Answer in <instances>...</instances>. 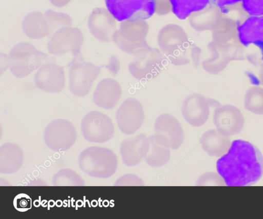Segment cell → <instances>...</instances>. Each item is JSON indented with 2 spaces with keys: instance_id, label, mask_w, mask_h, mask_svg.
<instances>
[{
  "instance_id": "cell-1",
  "label": "cell",
  "mask_w": 263,
  "mask_h": 219,
  "mask_svg": "<svg viewBox=\"0 0 263 219\" xmlns=\"http://www.w3.org/2000/svg\"><path fill=\"white\" fill-rule=\"evenodd\" d=\"M216 169L227 186H250L263 175V156L250 142L234 140L228 151L217 160Z\"/></svg>"
},
{
  "instance_id": "cell-2",
  "label": "cell",
  "mask_w": 263,
  "mask_h": 219,
  "mask_svg": "<svg viewBox=\"0 0 263 219\" xmlns=\"http://www.w3.org/2000/svg\"><path fill=\"white\" fill-rule=\"evenodd\" d=\"M80 169L89 176L97 178H108L116 172L118 160L110 149L91 146L82 151L79 157Z\"/></svg>"
},
{
  "instance_id": "cell-3",
  "label": "cell",
  "mask_w": 263,
  "mask_h": 219,
  "mask_svg": "<svg viewBox=\"0 0 263 219\" xmlns=\"http://www.w3.org/2000/svg\"><path fill=\"white\" fill-rule=\"evenodd\" d=\"M47 55L38 51L31 44L21 43L15 45L8 55V66L16 77H24L40 68Z\"/></svg>"
},
{
  "instance_id": "cell-4",
  "label": "cell",
  "mask_w": 263,
  "mask_h": 219,
  "mask_svg": "<svg viewBox=\"0 0 263 219\" xmlns=\"http://www.w3.org/2000/svg\"><path fill=\"white\" fill-rule=\"evenodd\" d=\"M73 55L68 65L70 90L76 96H84L88 94L93 81L105 66H96L85 61L80 51Z\"/></svg>"
},
{
  "instance_id": "cell-5",
  "label": "cell",
  "mask_w": 263,
  "mask_h": 219,
  "mask_svg": "<svg viewBox=\"0 0 263 219\" xmlns=\"http://www.w3.org/2000/svg\"><path fill=\"white\" fill-rule=\"evenodd\" d=\"M109 13L119 22H135L150 18L156 10V0H104Z\"/></svg>"
},
{
  "instance_id": "cell-6",
  "label": "cell",
  "mask_w": 263,
  "mask_h": 219,
  "mask_svg": "<svg viewBox=\"0 0 263 219\" xmlns=\"http://www.w3.org/2000/svg\"><path fill=\"white\" fill-rule=\"evenodd\" d=\"M82 133L88 142L103 143L114 136L115 129L110 118L98 111H92L83 117L81 125Z\"/></svg>"
},
{
  "instance_id": "cell-7",
  "label": "cell",
  "mask_w": 263,
  "mask_h": 219,
  "mask_svg": "<svg viewBox=\"0 0 263 219\" xmlns=\"http://www.w3.org/2000/svg\"><path fill=\"white\" fill-rule=\"evenodd\" d=\"M77 137L74 125L64 119L52 121L47 126L44 132L46 145L55 151L68 150L75 143Z\"/></svg>"
},
{
  "instance_id": "cell-8",
  "label": "cell",
  "mask_w": 263,
  "mask_h": 219,
  "mask_svg": "<svg viewBox=\"0 0 263 219\" xmlns=\"http://www.w3.org/2000/svg\"><path fill=\"white\" fill-rule=\"evenodd\" d=\"M119 130L126 135L135 133L142 126L144 113L141 103L137 99H126L118 109L115 114Z\"/></svg>"
},
{
  "instance_id": "cell-9",
  "label": "cell",
  "mask_w": 263,
  "mask_h": 219,
  "mask_svg": "<svg viewBox=\"0 0 263 219\" xmlns=\"http://www.w3.org/2000/svg\"><path fill=\"white\" fill-rule=\"evenodd\" d=\"M213 122L220 133L230 136L239 133L242 130L245 120L238 108L226 104L215 109Z\"/></svg>"
},
{
  "instance_id": "cell-10",
  "label": "cell",
  "mask_w": 263,
  "mask_h": 219,
  "mask_svg": "<svg viewBox=\"0 0 263 219\" xmlns=\"http://www.w3.org/2000/svg\"><path fill=\"white\" fill-rule=\"evenodd\" d=\"M83 41V34L79 29L62 28L53 34L48 43V50L54 55H61L68 51L74 54L80 51Z\"/></svg>"
},
{
  "instance_id": "cell-11",
  "label": "cell",
  "mask_w": 263,
  "mask_h": 219,
  "mask_svg": "<svg viewBox=\"0 0 263 219\" xmlns=\"http://www.w3.org/2000/svg\"><path fill=\"white\" fill-rule=\"evenodd\" d=\"M209 98L193 93L185 98L181 105V113L192 126L198 127L204 125L210 115Z\"/></svg>"
},
{
  "instance_id": "cell-12",
  "label": "cell",
  "mask_w": 263,
  "mask_h": 219,
  "mask_svg": "<svg viewBox=\"0 0 263 219\" xmlns=\"http://www.w3.org/2000/svg\"><path fill=\"white\" fill-rule=\"evenodd\" d=\"M34 82L39 89L48 93H58L65 85L63 67L53 63L42 65L35 73Z\"/></svg>"
},
{
  "instance_id": "cell-13",
  "label": "cell",
  "mask_w": 263,
  "mask_h": 219,
  "mask_svg": "<svg viewBox=\"0 0 263 219\" xmlns=\"http://www.w3.org/2000/svg\"><path fill=\"white\" fill-rule=\"evenodd\" d=\"M171 146L163 135L156 133L147 137V146L144 161L149 166L162 167L170 159Z\"/></svg>"
},
{
  "instance_id": "cell-14",
  "label": "cell",
  "mask_w": 263,
  "mask_h": 219,
  "mask_svg": "<svg viewBox=\"0 0 263 219\" xmlns=\"http://www.w3.org/2000/svg\"><path fill=\"white\" fill-rule=\"evenodd\" d=\"M154 129L156 133L161 134L168 140L173 150L178 149L184 141V133L180 122L170 114L159 115L155 120Z\"/></svg>"
},
{
  "instance_id": "cell-15",
  "label": "cell",
  "mask_w": 263,
  "mask_h": 219,
  "mask_svg": "<svg viewBox=\"0 0 263 219\" xmlns=\"http://www.w3.org/2000/svg\"><path fill=\"white\" fill-rule=\"evenodd\" d=\"M147 146V137L144 133L123 140L120 147L123 164L128 167L138 165L145 156Z\"/></svg>"
},
{
  "instance_id": "cell-16",
  "label": "cell",
  "mask_w": 263,
  "mask_h": 219,
  "mask_svg": "<svg viewBox=\"0 0 263 219\" xmlns=\"http://www.w3.org/2000/svg\"><path fill=\"white\" fill-rule=\"evenodd\" d=\"M122 95V89L116 80L107 78L98 84L93 94V101L98 107L105 109L114 108Z\"/></svg>"
},
{
  "instance_id": "cell-17",
  "label": "cell",
  "mask_w": 263,
  "mask_h": 219,
  "mask_svg": "<svg viewBox=\"0 0 263 219\" xmlns=\"http://www.w3.org/2000/svg\"><path fill=\"white\" fill-rule=\"evenodd\" d=\"M237 30L240 42L246 47L252 44L258 47L263 60V15L249 16Z\"/></svg>"
},
{
  "instance_id": "cell-18",
  "label": "cell",
  "mask_w": 263,
  "mask_h": 219,
  "mask_svg": "<svg viewBox=\"0 0 263 219\" xmlns=\"http://www.w3.org/2000/svg\"><path fill=\"white\" fill-rule=\"evenodd\" d=\"M163 65L162 57L148 56L133 61L129 64L128 68L134 78L141 81L157 76L163 68Z\"/></svg>"
},
{
  "instance_id": "cell-19",
  "label": "cell",
  "mask_w": 263,
  "mask_h": 219,
  "mask_svg": "<svg viewBox=\"0 0 263 219\" xmlns=\"http://www.w3.org/2000/svg\"><path fill=\"white\" fill-rule=\"evenodd\" d=\"M24 153L21 148L16 144L6 143L0 147V172L12 174L22 167Z\"/></svg>"
},
{
  "instance_id": "cell-20",
  "label": "cell",
  "mask_w": 263,
  "mask_h": 219,
  "mask_svg": "<svg viewBox=\"0 0 263 219\" xmlns=\"http://www.w3.org/2000/svg\"><path fill=\"white\" fill-rule=\"evenodd\" d=\"M202 148L211 156L221 157L229 149L231 141L229 136L220 133L217 129L205 132L200 139Z\"/></svg>"
},
{
  "instance_id": "cell-21",
  "label": "cell",
  "mask_w": 263,
  "mask_h": 219,
  "mask_svg": "<svg viewBox=\"0 0 263 219\" xmlns=\"http://www.w3.org/2000/svg\"><path fill=\"white\" fill-rule=\"evenodd\" d=\"M173 13L180 19L186 18L192 12L203 10L210 0H169Z\"/></svg>"
},
{
  "instance_id": "cell-22",
  "label": "cell",
  "mask_w": 263,
  "mask_h": 219,
  "mask_svg": "<svg viewBox=\"0 0 263 219\" xmlns=\"http://www.w3.org/2000/svg\"><path fill=\"white\" fill-rule=\"evenodd\" d=\"M23 30L28 37L39 39L49 35V29L45 19L42 16H29L24 19Z\"/></svg>"
},
{
  "instance_id": "cell-23",
  "label": "cell",
  "mask_w": 263,
  "mask_h": 219,
  "mask_svg": "<svg viewBox=\"0 0 263 219\" xmlns=\"http://www.w3.org/2000/svg\"><path fill=\"white\" fill-rule=\"evenodd\" d=\"M244 106L246 109L258 115L263 114V88L253 86L245 94Z\"/></svg>"
},
{
  "instance_id": "cell-24",
  "label": "cell",
  "mask_w": 263,
  "mask_h": 219,
  "mask_svg": "<svg viewBox=\"0 0 263 219\" xmlns=\"http://www.w3.org/2000/svg\"><path fill=\"white\" fill-rule=\"evenodd\" d=\"M52 183L58 186L85 185L83 179L76 172L68 168L61 169L55 173Z\"/></svg>"
},
{
  "instance_id": "cell-25",
  "label": "cell",
  "mask_w": 263,
  "mask_h": 219,
  "mask_svg": "<svg viewBox=\"0 0 263 219\" xmlns=\"http://www.w3.org/2000/svg\"><path fill=\"white\" fill-rule=\"evenodd\" d=\"M197 186H224L225 182L218 174L213 172H205L201 175L197 180Z\"/></svg>"
},
{
  "instance_id": "cell-26",
  "label": "cell",
  "mask_w": 263,
  "mask_h": 219,
  "mask_svg": "<svg viewBox=\"0 0 263 219\" xmlns=\"http://www.w3.org/2000/svg\"><path fill=\"white\" fill-rule=\"evenodd\" d=\"M242 7L251 16L263 15V0H242Z\"/></svg>"
},
{
  "instance_id": "cell-27",
  "label": "cell",
  "mask_w": 263,
  "mask_h": 219,
  "mask_svg": "<svg viewBox=\"0 0 263 219\" xmlns=\"http://www.w3.org/2000/svg\"><path fill=\"white\" fill-rule=\"evenodd\" d=\"M13 206L18 211H26L31 208V199L25 193H20L14 197Z\"/></svg>"
},
{
  "instance_id": "cell-28",
  "label": "cell",
  "mask_w": 263,
  "mask_h": 219,
  "mask_svg": "<svg viewBox=\"0 0 263 219\" xmlns=\"http://www.w3.org/2000/svg\"><path fill=\"white\" fill-rule=\"evenodd\" d=\"M143 180L133 174L124 175L117 180L115 186H143Z\"/></svg>"
},
{
  "instance_id": "cell-29",
  "label": "cell",
  "mask_w": 263,
  "mask_h": 219,
  "mask_svg": "<svg viewBox=\"0 0 263 219\" xmlns=\"http://www.w3.org/2000/svg\"><path fill=\"white\" fill-rule=\"evenodd\" d=\"M241 0H210L211 3L221 10L228 6H232L240 2Z\"/></svg>"
},
{
  "instance_id": "cell-30",
  "label": "cell",
  "mask_w": 263,
  "mask_h": 219,
  "mask_svg": "<svg viewBox=\"0 0 263 219\" xmlns=\"http://www.w3.org/2000/svg\"><path fill=\"white\" fill-rule=\"evenodd\" d=\"M259 83L263 85V63L261 64L259 69Z\"/></svg>"
},
{
  "instance_id": "cell-31",
  "label": "cell",
  "mask_w": 263,
  "mask_h": 219,
  "mask_svg": "<svg viewBox=\"0 0 263 219\" xmlns=\"http://www.w3.org/2000/svg\"><path fill=\"white\" fill-rule=\"evenodd\" d=\"M52 0H51L50 2H51Z\"/></svg>"
}]
</instances>
